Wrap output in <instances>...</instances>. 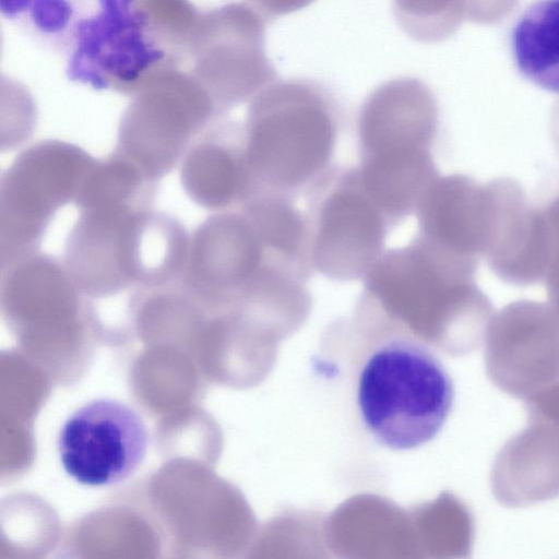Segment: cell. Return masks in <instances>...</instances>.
Instances as JSON below:
<instances>
[{
    "instance_id": "8",
    "label": "cell",
    "mask_w": 559,
    "mask_h": 559,
    "mask_svg": "<svg viewBox=\"0 0 559 559\" xmlns=\"http://www.w3.org/2000/svg\"><path fill=\"white\" fill-rule=\"evenodd\" d=\"M518 187L511 179L480 183L461 174L440 175L417 203V234L450 252L478 260L491 248Z\"/></svg>"
},
{
    "instance_id": "10",
    "label": "cell",
    "mask_w": 559,
    "mask_h": 559,
    "mask_svg": "<svg viewBox=\"0 0 559 559\" xmlns=\"http://www.w3.org/2000/svg\"><path fill=\"white\" fill-rule=\"evenodd\" d=\"M548 249L546 284L559 281V195L540 206Z\"/></svg>"
},
{
    "instance_id": "13",
    "label": "cell",
    "mask_w": 559,
    "mask_h": 559,
    "mask_svg": "<svg viewBox=\"0 0 559 559\" xmlns=\"http://www.w3.org/2000/svg\"><path fill=\"white\" fill-rule=\"evenodd\" d=\"M550 301L555 310L559 313V281L547 285Z\"/></svg>"
},
{
    "instance_id": "1",
    "label": "cell",
    "mask_w": 559,
    "mask_h": 559,
    "mask_svg": "<svg viewBox=\"0 0 559 559\" xmlns=\"http://www.w3.org/2000/svg\"><path fill=\"white\" fill-rule=\"evenodd\" d=\"M0 12L59 56L70 81L96 90L133 82L164 57L138 0H0Z\"/></svg>"
},
{
    "instance_id": "9",
    "label": "cell",
    "mask_w": 559,
    "mask_h": 559,
    "mask_svg": "<svg viewBox=\"0 0 559 559\" xmlns=\"http://www.w3.org/2000/svg\"><path fill=\"white\" fill-rule=\"evenodd\" d=\"M510 50L522 78L559 95V0H536L519 15Z\"/></svg>"
},
{
    "instance_id": "14",
    "label": "cell",
    "mask_w": 559,
    "mask_h": 559,
    "mask_svg": "<svg viewBox=\"0 0 559 559\" xmlns=\"http://www.w3.org/2000/svg\"><path fill=\"white\" fill-rule=\"evenodd\" d=\"M556 145L559 147V139L556 140Z\"/></svg>"
},
{
    "instance_id": "11",
    "label": "cell",
    "mask_w": 559,
    "mask_h": 559,
    "mask_svg": "<svg viewBox=\"0 0 559 559\" xmlns=\"http://www.w3.org/2000/svg\"><path fill=\"white\" fill-rule=\"evenodd\" d=\"M261 10L271 17L287 14L299 10L313 0H257Z\"/></svg>"
},
{
    "instance_id": "5",
    "label": "cell",
    "mask_w": 559,
    "mask_h": 559,
    "mask_svg": "<svg viewBox=\"0 0 559 559\" xmlns=\"http://www.w3.org/2000/svg\"><path fill=\"white\" fill-rule=\"evenodd\" d=\"M477 263L416 234L371 266L358 305L407 329L457 319L481 324L491 306L475 282Z\"/></svg>"
},
{
    "instance_id": "3",
    "label": "cell",
    "mask_w": 559,
    "mask_h": 559,
    "mask_svg": "<svg viewBox=\"0 0 559 559\" xmlns=\"http://www.w3.org/2000/svg\"><path fill=\"white\" fill-rule=\"evenodd\" d=\"M342 112L334 96L309 81L271 84L253 102L246 156L259 194L294 201L335 164Z\"/></svg>"
},
{
    "instance_id": "4",
    "label": "cell",
    "mask_w": 559,
    "mask_h": 559,
    "mask_svg": "<svg viewBox=\"0 0 559 559\" xmlns=\"http://www.w3.org/2000/svg\"><path fill=\"white\" fill-rule=\"evenodd\" d=\"M438 109L419 81L394 80L378 87L358 116L360 178L382 202L414 206L440 176L431 154Z\"/></svg>"
},
{
    "instance_id": "2",
    "label": "cell",
    "mask_w": 559,
    "mask_h": 559,
    "mask_svg": "<svg viewBox=\"0 0 559 559\" xmlns=\"http://www.w3.org/2000/svg\"><path fill=\"white\" fill-rule=\"evenodd\" d=\"M388 334L361 364L356 403L373 440L393 451L419 448L443 428L454 385L436 353L413 331L378 318Z\"/></svg>"
},
{
    "instance_id": "7",
    "label": "cell",
    "mask_w": 559,
    "mask_h": 559,
    "mask_svg": "<svg viewBox=\"0 0 559 559\" xmlns=\"http://www.w3.org/2000/svg\"><path fill=\"white\" fill-rule=\"evenodd\" d=\"M147 445L142 417L129 405L104 397L73 412L58 437V453L67 474L92 487L128 479L143 462Z\"/></svg>"
},
{
    "instance_id": "6",
    "label": "cell",
    "mask_w": 559,
    "mask_h": 559,
    "mask_svg": "<svg viewBox=\"0 0 559 559\" xmlns=\"http://www.w3.org/2000/svg\"><path fill=\"white\" fill-rule=\"evenodd\" d=\"M313 271L326 278H364L395 227L365 190L357 167L336 164L305 194Z\"/></svg>"
},
{
    "instance_id": "12",
    "label": "cell",
    "mask_w": 559,
    "mask_h": 559,
    "mask_svg": "<svg viewBox=\"0 0 559 559\" xmlns=\"http://www.w3.org/2000/svg\"><path fill=\"white\" fill-rule=\"evenodd\" d=\"M394 11L409 12L429 8L439 3V0H393Z\"/></svg>"
}]
</instances>
